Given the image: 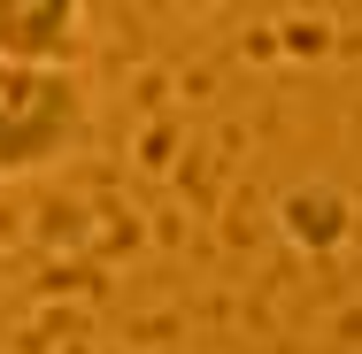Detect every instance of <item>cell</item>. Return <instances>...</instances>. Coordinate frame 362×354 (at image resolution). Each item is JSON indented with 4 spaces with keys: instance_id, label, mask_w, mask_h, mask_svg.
<instances>
[{
    "instance_id": "2",
    "label": "cell",
    "mask_w": 362,
    "mask_h": 354,
    "mask_svg": "<svg viewBox=\"0 0 362 354\" xmlns=\"http://www.w3.org/2000/svg\"><path fill=\"white\" fill-rule=\"evenodd\" d=\"M85 23L93 16L77 0H0V62H16V70H77Z\"/></svg>"
},
{
    "instance_id": "1",
    "label": "cell",
    "mask_w": 362,
    "mask_h": 354,
    "mask_svg": "<svg viewBox=\"0 0 362 354\" xmlns=\"http://www.w3.org/2000/svg\"><path fill=\"white\" fill-rule=\"evenodd\" d=\"M93 124L85 77L77 70H16L0 62V177L54 170Z\"/></svg>"
}]
</instances>
